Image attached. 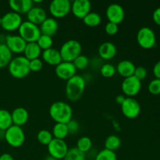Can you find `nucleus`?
Wrapping results in <instances>:
<instances>
[{
    "instance_id": "nucleus-1",
    "label": "nucleus",
    "mask_w": 160,
    "mask_h": 160,
    "mask_svg": "<svg viewBox=\"0 0 160 160\" xmlns=\"http://www.w3.org/2000/svg\"><path fill=\"white\" fill-rule=\"evenodd\" d=\"M50 117L56 123H66L73 118L72 107L65 102L57 101L53 102L48 109Z\"/></svg>"
},
{
    "instance_id": "nucleus-2",
    "label": "nucleus",
    "mask_w": 160,
    "mask_h": 160,
    "mask_svg": "<svg viewBox=\"0 0 160 160\" xmlns=\"http://www.w3.org/2000/svg\"><path fill=\"white\" fill-rule=\"evenodd\" d=\"M86 88V81L82 76L76 74L67 81L66 96L70 101L77 102L81 98Z\"/></svg>"
},
{
    "instance_id": "nucleus-3",
    "label": "nucleus",
    "mask_w": 160,
    "mask_h": 160,
    "mask_svg": "<svg viewBox=\"0 0 160 160\" xmlns=\"http://www.w3.org/2000/svg\"><path fill=\"white\" fill-rule=\"evenodd\" d=\"M9 73L12 78L17 79H22L30 73L29 60L24 56H17L12 58L11 62L8 65Z\"/></svg>"
},
{
    "instance_id": "nucleus-4",
    "label": "nucleus",
    "mask_w": 160,
    "mask_h": 160,
    "mask_svg": "<svg viewBox=\"0 0 160 160\" xmlns=\"http://www.w3.org/2000/svg\"><path fill=\"white\" fill-rule=\"evenodd\" d=\"M59 52L62 61L73 62L77 57L81 55L82 46L78 41L71 39L62 44L59 49Z\"/></svg>"
},
{
    "instance_id": "nucleus-5",
    "label": "nucleus",
    "mask_w": 160,
    "mask_h": 160,
    "mask_svg": "<svg viewBox=\"0 0 160 160\" xmlns=\"http://www.w3.org/2000/svg\"><path fill=\"white\" fill-rule=\"evenodd\" d=\"M4 139L9 146L12 148H20L25 142L24 131L21 127L12 125L5 131Z\"/></svg>"
},
{
    "instance_id": "nucleus-6",
    "label": "nucleus",
    "mask_w": 160,
    "mask_h": 160,
    "mask_svg": "<svg viewBox=\"0 0 160 160\" xmlns=\"http://www.w3.org/2000/svg\"><path fill=\"white\" fill-rule=\"evenodd\" d=\"M19 35L27 42V43H31V42H36L38 39L39 38L42 33H41L39 26L34 24L31 22L23 21L21 23L20 27L18 29Z\"/></svg>"
},
{
    "instance_id": "nucleus-7",
    "label": "nucleus",
    "mask_w": 160,
    "mask_h": 160,
    "mask_svg": "<svg viewBox=\"0 0 160 160\" xmlns=\"http://www.w3.org/2000/svg\"><path fill=\"white\" fill-rule=\"evenodd\" d=\"M137 42L144 49H150L156 45V36L154 31L148 27H143L137 33Z\"/></svg>"
},
{
    "instance_id": "nucleus-8",
    "label": "nucleus",
    "mask_w": 160,
    "mask_h": 160,
    "mask_svg": "<svg viewBox=\"0 0 160 160\" xmlns=\"http://www.w3.org/2000/svg\"><path fill=\"white\" fill-rule=\"evenodd\" d=\"M48 10L54 19L63 18L71 12V2L70 0H53Z\"/></svg>"
},
{
    "instance_id": "nucleus-9",
    "label": "nucleus",
    "mask_w": 160,
    "mask_h": 160,
    "mask_svg": "<svg viewBox=\"0 0 160 160\" xmlns=\"http://www.w3.org/2000/svg\"><path fill=\"white\" fill-rule=\"evenodd\" d=\"M23 23L22 17L20 14L12 12H8L2 17L1 27L4 31L12 32L18 31L19 28Z\"/></svg>"
},
{
    "instance_id": "nucleus-10",
    "label": "nucleus",
    "mask_w": 160,
    "mask_h": 160,
    "mask_svg": "<svg viewBox=\"0 0 160 160\" xmlns=\"http://www.w3.org/2000/svg\"><path fill=\"white\" fill-rule=\"evenodd\" d=\"M121 112L126 118L133 120L136 119L141 112L140 103L134 98L126 97L124 102L120 106Z\"/></svg>"
},
{
    "instance_id": "nucleus-11",
    "label": "nucleus",
    "mask_w": 160,
    "mask_h": 160,
    "mask_svg": "<svg viewBox=\"0 0 160 160\" xmlns=\"http://www.w3.org/2000/svg\"><path fill=\"white\" fill-rule=\"evenodd\" d=\"M48 156L60 160L63 159L68 152L69 148L64 140L53 138L52 141L47 145Z\"/></svg>"
},
{
    "instance_id": "nucleus-12",
    "label": "nucleus",
    "mask_w": 160,
    "mask_h": 160,
    "mask_svg": "<svg viewBox=\"0 0 160 160\" xmlns=\"http://www.w3.org/2000/svg\"><path fill=\"white\" fill-rule=\"evenodd\" d=\"M142 89V81L134 76L124 78L121 84V90L123 95L129 98H134Z\"/></svg>"
},
{
    "instance_id": "nucleus-13",
    "label": "nucleus",
    "mask_w": 160,
    "mask_h": 160,
    "mask_svg": "<svg viewBox=\"0 0 160 160\" xmlns=\"http://www.w3.org/2000/svg\"><path fill=\"white\" fill-rule=\"evenodd\" d=\"M5 45L12 53L20 54L23 53L27 42L19 34H8L5 39Z\"/></svg>"
},
{
    "instance_id": "nucleus-14",
    "label": "nucleus",
    "mask_w": 160,
    "mask_h": 160,
    "mask_svg": "<svg viewBox=\"0 0 160 160\" xmlns=\"http://www.w3.org/2000/svg\"><path fill=\"white\" fill-rule=\"evenodd\" d=\"M106 17L108 22L119 25L123 21L125 18V11L123 6L117 3L110 4L106 9Z\"/></svg>"
},
{
    "instance_id": "nucleus-15",
    "label": "nucleus",
    "mask_w": 160,
    "mask_h": 160,
    "mask_svg": "<svg viewBox=\"0 0 160 160\" xmlns=\"http://www.w3.org/2000/svg\"><path fill=\"white\" fill-rule=\"evenodd\" d=\"M92 3L89 0H75L71 3V12L75 17L83 19L91 12Z\"/></svg>"
},
{
    "instance_id": "nucleus-16",
    "label": "nucleus",
    "mask_w": 160,
    "mask_h": 160,
    "mask_svg": "<svg viewBox=\"0 0 160 160\" xmlns=\"http://www.w3.org/2000/svg\"><path fill=\"white\" fill-rule=\"evenodd\" d=\"M55 73L58 78L67 81L76 75L77 69L75 68L73 62L62 61L56 67Z\"/></svg>"
},
{
    "instance_id": "nucleus-17",
    "label": "nucleus",
    "mask_w": 160,
    "mask_h": 160,
    "mask_svg": "<svg viewBox=\"0 0 160 160\" xmlns=\"http://www.w3.org/2000/svg\"><path fill=\"white\" fill-rule=\"evenodd\" d=\"M9 6L12 12L21 16L22 14H27L31 10L34 6V2L32 0H10Z\"/></svg>"
},
{
    "instance_id": "nucleus-18",
    "label": "nucleus",
    "mask_w": 160,
    "mask_h": 160,
    "mask_svg": "<svg viewBox=\"0 0 160 160\" xmlns=\"http://www.w3.org/2000/svg\"><path fill=\"white\" fill-rule=\"evenodd\" d=\"M46 18L47 14L45 10L38 6H33L31 10L27 13L28 21L31 22L37 26H40Z\"/></svg>"
},
{
    "instance_id": "nucleus-19",
    "label": "nucleus",
    "mask_w": 160,
    "mask_h": 160,
    "mask_svg": "<svg viewBox=\"0 0 160 160\" xmlns=\"http://www.w3.org/2000/svg\"><path fill=\"white\" fill-rule=\"evenodd\" d=\"M98 52L100 58L104 60H110L117 56V48L112 42H106L99 45Z\"/></svg>"
},
{
    "instance_id": "nucleus-20",
    "label": "nucleus",
    "mask_w": 160,
    "mask_h": 160,
    "mask_svg": "<svg viewBox=\"0 0 160 160\" xmlns=\"http://www.w3.org/2000/svg\"><path fill=\"white\" fill-rule=\"evenodd\" d=\"M42 61L50 66H57L62 62L59 50L56 48H48L42 52Z\"/></svg>"
},
{
    "instance_id": "nucleus-21",
    "label": "nucleus",
    "mask_w": 160,
    "mask_h": 160,
    "mask_svg": "<svg viewBox=\"0 0 160 160\" xmlns=\"http://www.w3.org/2000/svg\"><path fill=\"white\" fill-rule=\"evenodd\" d=\"M12 117V125L21 127L27 123L29 119V112L25 108L17 107L12 110L11 112Z\"/></svg>"
},
{
    "instance_id": "nucleus-22",
    "label": "nucleus",
    "mask_w": 160,
    "mask_h": 160,
    "mask_svg": "<svg viewBox=\"0 0 160 160\" xmlns=\"http://www.w3.org/2000/svg\"><path fill=\"white\" fill-rule=\"evenodd\" d=\"M42 34L52 38L57 33L59 24L56 19L53 17H47L45 21L39 26Z\"/></svg>"
},
{
    "instance_id": "nucleus-23",
    "label": "nucleus",
    "mask_w": 160,
    "mask_h": 160,
    "mask_svg": "<svg viewBox=\"0 0 160 160\" xmlns=\"http://www.w3.org/2000/svg\"><path fill=\"white\" fill-rule=\"evenodd\" d=\"M135 65L134 62L130 60H122L117 64L116 68L119 75L123 78H128L131 76H134V70H135Z\"/></svg>"
},
{
    "instance_id": "nucleus-24",
    "label": "nucleus",
    "mask_w": 160,
    "mask_h": 160,
    "mask_svg": "<svg viewBox=\"0 0 160 160\" xmlns=\"http://www.w3.org/2000/svg\"><path fill=\"white\" fill-rule=\"evenodd\" d=\"M42 49L36 42H31V43H27L23 51V55H24L23 56L30 61L32 59H38L42 55Z\"/></svg>"
},
{
    "instance_id": "nucleus-25",
    "label": "nucleus",
    "mask_w": 160,
    "mask_h": 160,
    "mask_svg": "<svg viewBox=\"0 0 160 160\" xmlns=\"http://www.w3.org/2000/svg\"><path fill=\"white\" fill-rule=\"evenodd\" d=\"M12 59V53L5 43H0V69L8 67Z\"/></svg>"
},
{
    "instance_id": "nucleus-26",
    "label": "nucleus",
    "mask_w": 160,
    "mask_h": 160,
    "mask_svg": "<svg viewBox=\"0 0 160 160\" xmlns=\"http://www.w3.org/2000/svg\"><path fill=\"white\" fill-rule=\"evenodd\" d=\"M12 125L11 112L6 109H0V131H6Z\"/></svg>"
},
{
    "instance_id": "nucleus-27",
    "label": "nucleus",
    "mask_w": 160,
    "mask_h": 160,
    "mask_svg": "<svg viewBox=\"0 0 160 160\" xmlns=\"http://www.w3.org/2000/svg\"><path fill=\"white\" fill-rule=\"evenodd\" d=\"M52 136L54 138L64 140L68 136V128L66 123H56L52 128Z\"/></svg>"
},
{
    "instance_id": "nucleus-28",
    "label": "nucleus",
    "mask_w": 160,
    "mask_h": 160,
    "mask_svg": "<svg viewBox=\"0 0 160 160\" xmlns=\"http://www.w3.org/2000/svg\"><path fill=\"white\" fill-rule=\"evenodd\" d=\"M120 145H121V140L118 136L114 135V134L108 136L104 142L105 148L112 152L118 150Z\"/></svg>"
},
{
    "instance_id": "nucleus-29",
    "label": "nucleus",
    "mask_w": 160,
    "mask_h": 160,
    "mask_svg": "<svg viewBox=\"0 0 160 160\" xmlns=\"http://www.w3.org/2000/svg\"><path fill=\"white\" fill-rule=\"evenodd\" d=\"M82 20L83 23L86 26L90 27V28H95V27H98L101 23L102 17L98 12L91 11Z\"/></svg>"
},
{
    "instance_id": "nucleus-30",
    "label": "nucleus",
    "mask_w": 160,
    "mask_h": 160,
    "mask_svg": "<svg viewBox=\"0 0 160 160\" xmlns=\"http://www.w3.org/2000/svg\"><path fill=\"white\" fill-rule=\"evenodd\" d=\"M76 148L84 154L89 152L92 148V139L87 136H83V137L80 138L77 142Z\"/></svg>"
},
{
    "instance_id": "nucleus-31",
    "label": "nucleus",
    "mask_w": 160,
    "mask_h": 160,
    "mask_svg": "<svg viewBox=\"0 0 160 160\" xmlns=\"http://www.w3.org/2000/svg\"><path fill=\"white\" fill-rule=\"evenodd\" d=\"M86 159H87L86 154L81 152L75 147V148H69L63 160H86Z\"/></svg>"
},
{
    "instance_id": "nucleus-32",
    "label": "nucleus",
    "mask_w": 160,
    "mask_h": 160,
    "mask_svg": "<svg viewBox=\"0 0 160 160\" xmlns=\"http://www.w3.org/2000/svg\"><path fill=\"white\" fill-rule=\"evenodd\" d=\"M53 138L52 132L48 130H41L37 134V140L41 145H48Z\"/></svg>"
},
{
    "instance_id": "nucleus-33",
    "label": "nucleus",
    "mask_w": 160,
    "mask_h": 160,
    "mask_svg": "<svg viewBox=\"0 0 160 160\" xmlns=\"http://www.w3.org/2000/svg\"><path fill=\"white\" fill-rule=\"evenodd\" d=\"M36 43L38 45V46L40 47L42 51H45V50L51 48L52 47L53 39L52 38L49 37V36L42 34V35L39 37V38L38 39Z\"/></svg>"
},
{
    "instance_id": "nucleus-34",
    "label": "nucleus",
    "mask_w": 160,
    "mask_h": 160,
    "mask_svg": "<svg viewBox=\"0 0 160 160\" xmlns=\"http://www.w3.org/2000/svg\"><path fill=\"white\" fill-rule=\"evenodd\" d=\"M95 160H118L116 152L104 148L95 156Z\"/></svg>"
},
{
    "instance_id": "nucleus-35",
    "label": "nucleus",
    "mask_w": 160,
    "mask_h": 160,
    "mask_svg": "<svg viewBox=\"0 0 160 160\" xmlns=\"http://www.w3.org/2000/svg\"><path fill=\"white\" fill-rule=\"evenodd\" d=\"M116 72H117L116 67L110 63H105L100 67V73L103 78H112L115 75Z\"/></svg>"
},
{
    "instance_id": "nucleus-36",
    "label": "nucleus",
    "mask_w": 160,
    "mask_h": 160,
    "mask_svg": "<svg viewBox=\"0 0 160 160\" xmlns=\"http://www.w3.org/2000/svg\"><path fill=\"white\" fill-rule=\"evenodd\" d=\"M73 63L77 70H84L89 65V59L87 56L81 54L73 61Z\"/></svg>"
},
{
    "instance_id": "nucleus-37",
    "label": "nucleus",
    "mask_w": 160,
    "mask_h": 160,
    "mask_svg": "<svg viewBox=\"0 0 160 160\" xmlns=\"http://www.w3.org/2000/svg\"><path fill=\"white\" fill-rule=\"evenodd\" d=\"M148 92L154 95H160V79H155L152 80L149 82L148 86Z\"/></svg>"
},
{
    "instance_id": "nucleus-38",
    "label": "nucleus",
    "mask_w": 160,
    "mask_h": 160,
    "mask_svg": "<svg viewBox=\"0 0 160 160\" xmlns=\"http://www.w3.org/2000/svg\"><path fill=\"white\" fill-rule=\"evenodd\" d=\"M30 70L32 72H38L42 70L43 67V61L38 58V59H32L29 61Z\"/></svg>"
},
{
    "instance_id": "nucleus-39",
    "label": "nucleus",
    "mask_w": 160,
    "mask_h": 160,
    "mask_svg": "<svg viewBox=\"0 0 160 160\" xmlns=\"http://www.w3.org/2000/svg\"><path fill=\"white\" fill-rule=\"evenodd\" d=\"M67 128H68L69 134H75L79 131L80 129V124L77 120H73L72 119L70 121H69L68 123H67Z\"/></svg>"
},
{
    "instance_id": "nucleus-40",
    "label": "nucleus",
    "mask_w": 160,
    "mask_h": 160,
    "mask_svg": "<svg viewBox=\"0 0 160 160\" xmlns=\"http://www.w3.org/2000/svg\"><path fill=\"white\" fill-rule=\"evenodd\" d=\"M119 30L118 25L116 24V23H111V22H108L107 23L105 26V31L107 34L109 35H115L116 34H117Z\"/></svg>"
},
{
    "instance_id": "nucleus-41",
    "label": "nucleus",
    "mask_w": 160,
    "mask_h": 160,
    "mask_svg": "<svg viewBox=\"0 0 160 160\" xmlns=\"http://www.w3.org/2000/svg\"><path fill=\"white\" fill-rule=\"evenodd\" d=\"M134 76L136 78L139 80V81H143L144 79H145L147 77V70L145 67H138L135 68L134 70Z\"/></svg>"
},
{
    "instance_id": "nucleus-42",
    "label": "nucleus",
    "mask_w": 160,
    "mask_h": 160,
    "mask_svg": "<svg viewBox=\"0 0 160 160\" xmlns=\"http://www.w3.org/2000/svg\"><path fill=\"white\" fill-rule=\"evenodd\" d=\"M152 19L156 24L160 26V7L155 9L152 13Z\"/></svg>"
},
{
    "instance_id": "nucleus-43",
    "label": "nucleus",
    "mask_w": 160,
    "mask_h": 160,
    "mask_svg": "<svg viewBox=\"0 0 160 160\" xmlns=\"http://www.w3.org/2000/svg\"><path fill=\"white\" fill-rule=\"evenodd\" d=\"M153 74L155 78L160 79V60L158 61L153 67Z\"/></svg>"
},
{
    "instance_id": "nucleus-44",
    "label": "nucleus",
    "mask_w": 160,
    "mask_h": 160,
    "mask_svg": "<svg viewBox=\"0 0 160 160\" xmlns=\"http://www.w3.org/2000/svg\"><path fill=\"white\" fill-rule=\"evenodd\" d=\"M0 160H14V159L9 153H3L0 156Z\"/></svg>"
},
{
    "instance_id": "nucleus-45",
    "label": "nucleus",
    "mask_w": 160,
    "mask_h": 160,
    "mask_svg": "<svg viewBox=\"0 0 160 160\" xmlns=\"http://www.w3.org/2000/svg\"><path fill=\"white\" fill-rule=\"evenodd\" d=\"M125 98H126V96L124 95H119L116 97V102H117V103H118L119 105L121 106L122 103L124 102Z\"/></svg>"
},
{
    "instance_id": "nucleus-46",
    "label": "nucleus",
    "mask_w": 160,
    "mask_h": 160,
    "mask_svg": "<svg viewBox=\"0 0 160 160\" xmlns=\"http://www.w3.org/2000/svg\"><path fill=\"white\" fill-rule=\"evenodd\" d=\"M45 160H58V159H55V158L52 157V156H48L46 158H45Z\"/></svg>"
},
{
    "instance_id": "nucleus-47",
    "label": "nucleus",
    "mask_w": 160,
    "mask_h": 160,
    "mask_svg": "<svg viewBox=\"0 0 160 160\" xmlns=\"http://www.w3.org/2000/svg\"><path fill=\"white\" fill-rule=\"evenodd\" d=\"M2 24V17H0V27H1Z\"/></svg>"
},
{
    "instance_id": "nucleus-48",
    "label": "nucleus",
    "mask_w": 160,
    "mask_h": 160,
    "mask_svg": "<svg viewBox=\"0 0 160 160\" xmlns=\"http://www.w3.org/2000/svg\"><path fill=\"white\" fill-rule=\"evenodd\" d=\"M0 37H1V33H0Z\"/></svg>"
}]
</instances>
